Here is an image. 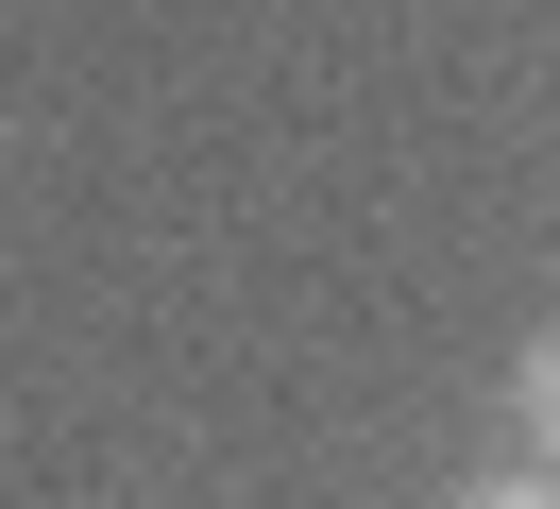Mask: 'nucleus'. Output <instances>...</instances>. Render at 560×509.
Segmentation results:
<instances>
[{
    "label": "nucleus",
    "instance_id": "f03ea898",
    "mask_svg": "<svg viewBox=\"0 0 560 509\" xmlns=\"http://www.w3.org/2000/svg\"><path fill=\"white\" fill-rule=\"evenodd\" d=\"M458 509H560V475H492V493H458Z\"/></svg>",
    "mask_w": 560,
    "mask_h": 509
},
{
    "label": "nucleus",
    "instance_id": "f257e3e1",
    "mask_svg": "<svg viewBox=\"0 0 560 509\" xmlns=\"http://www.w3.org/2000/svg\"><path fill=\"white\" fill-rule=\"evenodd\" d=\"M510 391H526V441H544V459H560V323L526 339V373H510Z\"/></svg>",
    "mask_w": 560,
    "mask_h": 509
}]
</instances>
